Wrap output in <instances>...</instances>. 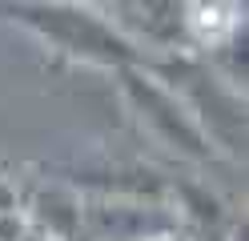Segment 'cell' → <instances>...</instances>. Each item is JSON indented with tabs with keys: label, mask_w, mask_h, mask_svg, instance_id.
Segmentation results:
<instances>
[{
	"label": "cell",
	"mask_w": 249,
	"mask_h": 241,
	"mask_svg": "<svg viewBox=\"0 0 249 241\" xmlns=\"http://www.w3.org/2000/svg\"><path fill=\"white\" fill-rule=\"evenodd\" d=\"M0 20L33 32L56 56L89 64V69L121 73V69L149 64V56L97 4H76V0H20V4H0Z\"/></svg>",
	"instance_id": "6da1fadb"
},
{
	"label": "cell",
	"mask_w": 249,
	"mask_h": 241,
	"mask_svg": "<svg viewBox=\"0 0 249 241\" xmlns=\"http://www.w3.org/2000/svg\"><path fill=\"white\" fill-rule=\"evenodd\" d=\"M117 76V89L124 96L129 112L137 117V125L161 145V149L177 153L193 165H205V161H217L221 153L213 149V141L201 133V125L193 121L189 105L165 85V80L149 69V64H137V69H121Z\"/></svg>",
	"instance_id": "7a4b0ae2"
},
{
	"label": "cell",
	"mask_w": 249,
	"mask_h": 241,
	"mask_svg": "<svg viewBox=\"0 0 249 241\" xmlns=\"http://www.w3.org/2000/svg\"><path fill=\"white\" fill-rule=\"evenodd\" d=\"M181 37L185 53L193 56H217L229 44L245 40V8L225 0H197L181 4Z\"/></svg>",
	"instance_id": "3957f363"
},
{
	"label": "cell",
	"mask_w": 249,
	"mask_h": 241,
	"mask_svg": "<svg viewBox=\"0 0 249 241\" xmlns=\"http://www.w3.org/2000/svg\"><path fill=\"white\" fill-rule=\"evenodd\" d=\"M28 233L24 193L12 177H0V241H20Z\"/></svg>",
	"instance_id": "277c9868"
},
{
	"label": "cell",
	"mask_w": 249,
	"mask_h": 241,
	"mask_svg": "<svg viewBox=\"0 0 249 241\" xmlns=\"http://www.w3.org/2000/svg\"><path fill=\"white\" fill-rule=\"evenodd\" d=\"M149 241H189L185 229H173V233H161V237H149Z\"/></svg>",
	"instance_id": "5b68a950"
},
{
	"label": "cell",
	"mask_w": 249,
	"mask_h": 241,
	"mask_svg": "<svg viewBox=\"0 0 249 241\" xmlns=\"http://www.w3.org/2000/svg\"><path fill=\"white\" fill-rule=\"evenodd\" d=\"M20 241H53V237H44V233H40V229H33V225H28V233H24V237H20Z\"/></svg>",
	"instance_id": "8992f818"
}]
</instances>
